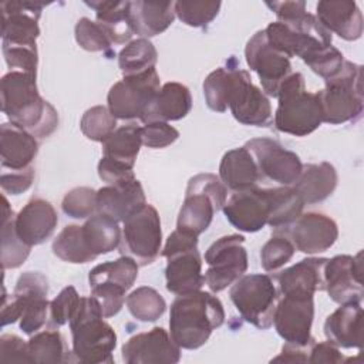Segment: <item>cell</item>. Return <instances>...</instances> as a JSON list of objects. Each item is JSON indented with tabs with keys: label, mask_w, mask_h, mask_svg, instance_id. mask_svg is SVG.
I'll list each match as a JSON object with an SVG mask.
<instances>
[{
	"label": "cell",
	"mask_w": 364,
	"mask_h": 364,
	"mask_svg": "<svg viewBox=\"0 0 364 364\" xmlns=\"http://www.w3.org/2000/svg\"><path fill=\"white\" fill-rule=\"evenodd\" d=\"M0 361L30 363L27 343L16 334H3L0 337Z\"/></svg>",
	"instance_id": "obj_53"
},
{
	"label": "cell",
	"mask_w": 364,
	"mask_h": 364,
	"mask_svg": "<svg viewBox=\"0 0 364 364\" xmlns=\"http://www.w3.org/2000/svg\"><path fill=\"white\" fill-rule=\"evenodd\" d=\"M74 34L78 46L87 51H108L112 46L101 26L88 17H82L77 21Z\"/></svg>",
	"instance_id": "obj_47"
},
{
	"label": "cell",
	"mask_w": 364,
	"mask_h": 364,
	"mask_svg": "<svg viewBox=\"0 0 364 364\" xmlns=\"http://www.w3.org/2000/svg\"><path fill=\"white\" fill-rule=\"evenodd\" d=\"M324 82V90L317 92L323 122L337 125L358 119L364 107L363 67L344 60L341 70Z\"/></svg>",
	"instance_id": "obj_5"
},
{
	"label": "cell",
	"mask_w": 364,
	"mask_h": 364,
	"mask_svg": "<svg viewBox=\"0 0 364 364\" xmlns=\"http://www.w3.org/2000/svg\"><path fill=\"white\" fill-rule=\"evenodd\" d=\"M175 20V1H129V24L134 34L149 38L164 33Z\"/></svg>",
	"instance_id": "obj_28"
},
{
	"label": "cell",
	"mask_w": 364,
	"mask_h": 364,
	"mask_svg": "<svg viewBox=\"0 0 364 364\" xmlns=\"http://www.w3.org/2000/svg\"><path fill=\"white\" fill-rule=\"evenodd\" d=\"M141 136L145 146L158 149L173 144L179 138V131L168 122L154 121L146 122L144 124V127H141Z\"/></svg>",
	"instance_id": "obj_51"
},
{
	"label": "cell",
	"mask_w": 364,
	"mask_h": 364,
	"mask_svg": "<svg viewBox=\"0 0 364 364\" xmlns=\"http://www.w3.org/2000/svg\"><path fill=\"white\" fill-rule=\"evenodd\" d=\"M270 213L267 225L274 230L290 226L301 213L304 202L293 186L267 188Z\"/></svg>",
	"instance_id": "obj_34"
},
{
	"label": "cell",
	"mask_w": 364,
	"mask_h": 364,
	"mask_svg": "<svg viewBox=\"0 0 364 364\" xmlns=\"http://www.w3.org/2000/svg\"><path fill=\"white\" fill-rule=\"evenodd\" d=\"M63 212L74 219H85L97 213V191L78 186L68 191L61 202Z\"/></svg>",
	"instance_id": "obj_46"
},
{
	"label": "cell",
	"mask_w": 364,
	"mask_h": 364,
	"mask_svg": "<svg viewBox=\"0 0 364 364\" xmlns=\"http://www.w3.org/2000/svg\"><path fill=\"white\" fill-rule=\"evenodd\" d=\"M253 156L260 176L282 186H291L303 168L297 154L270 138H253L243 145Z\"/></svg>",
	"instance_id": "obj_16"
},
{
	"label": "cell",
	"mask_w": 364,
	"mask_h": 364,
	"mask_svg": "<svg viewBox=\"0 0 364 364\" xmlns=\"http://www.w3.org/2000/svg\"><path fill=\"white\" fill-rule=\"evenodd\" d=\"M47 3L30 0H4L1 10L3 46L37 47L40 36L38 18Z\"/></svg>",
	"instance_id": "obj_17"
},
{
	"label": "cell",
	"mask_w": 364,
	"mask_h": 364,
	"mask_svg": "<svg viewBox=\"0 0 364 364\" xmlns=\"http://www.w3.org/2000/svg\"><path fill=\"white\" fill-rule=\"evenodd\" d=\"M58 215L54 206L43 199H30L16 215L14 226L18 237L28 246L44 243L57 228Z\"/></svg>",
	"instance_id": "obj_22"
},
{
	"label": "cell",
	"mask_w": 364,
	"mask_h": 364,
	"mask_svg": "<svg viewBox=\"0 0 364 364\" xmlns=\"http://www.w3.org/2000/svg\"><path fill=\"white\" fill-rule=\"evenodd\" d=\"M192 108L191 91L186 85L175 81L165 82L141 117L144 124L154 121H178L185 118Z\"/></svg>",
	"instance_id": "obj_27"
},
{
	"label": "cell",
	"mask_w": 364,
	"mask_h": 364,
	"mask_svg": "<svg viewBox=\"0 0 364 364\" xmlns=\"http://www.w3.org/2000/svg\"><path fill=\"white\" fill-rule=\"evenodd\" d=\"M220 1L179 0L175 1V16L189 27H206L220 10Z\"/></svg>",
	"instance_id": "obj_43"
},
{
	"label": "cell",
	"mask_w": 364,
	"mask_h": 364,
	"mask_svg": "<svg viewBox=\"0 0 364 364\" xmlns=\"http://www.w3.org/2000/svg\"><path fill=\"white\" fill-rule=\"evenodd\" d=\"M158 53L148 38L129 41L118 54V65L124 77L142 74L155 68Z\"/></svg>",
	"instance_id": "obj_37"
},
{
	"label": "cell",
	"mask_w": 364,
	"mask_h": 364,
	"mask_svg": "<svg viewBox=\"0 0 364 364\" xmlns=\"http://www.w3.org/2000/svg\"><path fill=\"white\" fill-rule=\"evenodd\" d=\"M91 296L98 301L101 313L105 318L118 314L125 301L127 290L115 283L102 282L90 286Z\"/></svg>",
	"instance_id": "obj_48"
},
{
	"label": "cell",
	"mask_w": 364,
	"mask_h": 364,
	"mask_svg": "<svg viewBox=\"0 0 364 364\" xmlns=\"http://www.w3.org/2000/svg\"><path fill=\"white\" fill-rule=\"evenodd\" d=\"M146 203L144 188L138 179L121 185H107L97 191V212L124 222Z\"/></svg>",
	"instance_id": "obj_25"
},
{
	"label": "cell",
	"mask_w": 364,
	"mask_h": 364,
	"mask_svg": "<svg viewBox=\"0 0 364 364\" xmlns=\"http://www.w3.org/2000/svg\"><path fill=\"white\" fill-rule=\"evenodd\" d=\"M48 280L40 272H26L16 282L11 296L3 293L1 311L9 320H20L24 334L37 333L50 317Z\"/></svg>",
	"instance_id": "obj_7"
},
{
	"label": "cell",
	"mask_w": 364,
	"mask_h": 364,
	"mask_svg": "<svg viewBox=\"0 0 364 364\" xmlns=\"http://www.w3.org/2000/svg\"><path fill=\"white\" fill-rule=\"evenodd\" d=\"M141 145H142L141 127L135 124H128L117 128L102 142V156L122 162L134 168Z\"/></svg>",
	"instance_id": "obj_35"
},
{
	"label": "cell",
	"mask_w": 364,
	"mask_h": 364,
	"mask_svg": "<svg viewBox=\"0 0 364 364\" xmlns=\"http://www.w3.org/2000/svg\"><path fill=\"white\" fill-rule=\"evenodd\" d=\"M162 245V229L158 210L145 203L124 220L119 252L134 259L139 266L155 262Z\"/></svg>",
	"instance_id": "obj_10"
},
{
	"label": "cell",
	"mask_w": 364,
	"mask_h": 364,
	"mask_svg": "<svg viewBox=\"0 0 364 364\" xmlns=\"http://www.w3.org/2000/svg\"><path fill=\"white\" fill-rule=\"evenodd\" d=\"M166 257L165 279L168 291L181 296L200 290L205 284L202 259L198 250V236L173 230L161 252Z\"/></svg>",
	"instance_id": "obj_8"
},
{
	"label": "cell",
	"mask_w": 364,
	"mask_h": 364,
	"mask_svg": "<svg viewBox=\"0 0 364 364\" xmlns=\"http://www.w3.org/2000/svg\"><path fill=\"white\" fill-rule=\"evenodd\" d=\"M84 3L95 10L97 23L105 31L111 43H129L134 34L129 24V1L94 0Z\"/></svg>",
	"instance_id": "obj_32"
},
{
	"label": "cell",
	"mask_w": 364,
	"mask_h": 364,
	"mask_svg": "<svg viewBox=\"0 0 364 364\" xmlns=\"http://www.w3.org/2000/svg\"><path fill=\"white\" fill-rule=\"evenodd\" d=\"M159 88L161 80L155 68L124 77L108 91V109L117 119H141Z\"/></svg>",
	"instance_id": "obj_12"
},
{
	"label": "cell",
	"mask_w": 364,
	"mask_h": 364,
	"mask_svg": "<svg viewBox=\"0 0 364 364\" xmlns=\"http://www.w3.org/2000/svg\"><path fill=\"white\" fill-rule=\"evenodd\" d=\"M242 235H226L216 239L205 253L208 270L205 283L213 293L232 286L247 270V252Z\"/></svg>",
	"instance_id": "obj_11"
},
{
	"label": "cell",
	"mask_w": 364,
	"mask_h": 364,
	"mask_svg": "<svg viewBox=\"0 0 364 364\" xmlns=\"http://www.w3.org/2000/svg\"><path fill=\"white\" fill-rule=\"evenodd\" d=\"M225 321L222 301L209 291H192L178 296L171 304L169 334L186 350L202 347L212 331Z\"/></svg>",
	"instance_id": "obj_2"
},
{
	"label": "cell",
	"mask_w": 364,
	"mask_h": 364,
	"mask_svg": "<svg viewBox=\"0 0 364 364\" xmlns=\"http://www.w3.org/2000/svg\"><path fill=\"white\" fill-rule=\"evenodd\" d=\"M80 128L88 139L104 142L117 129V118L108 107L95 105L82 114Z\"/></svg>",
	"instance_id": "obj_44"
},
{
	"label": "cell",
	"mask_w": 364,
	"mask_h": 364,
	"mask_svg": "<svg viewBox=\"0 0 364 364\" xmlns=\"http://www.w3.org/2000/svg\"><path fill=\"white\" fill-rule=\"evenodd\" d=\"M316 18L328 31L347 41H355L363 34V14L355 1L323 0L316 6Z\"/></svg>",
	"instance_id": "obj_23"
},
{
	"label": "cell",
	"mask_w": 364,
	"mask_h": 364,
	"mask_svg": "<svg viewBox=\"0 0 364 364\" xmlns=\"http://www.w3.org/2000/svg\"><path fill=\"white\" fill-rule=\"evenodd\" d=\"M327 260L326 257H307L282 270L277 274L280 293H304L314 296L316 291H323Z\"/></svg>",
	"instance_id": "obj_29"
},
{
	"label": "cell",
	"mask_w": 364,
	"mask_h": 364,
	"mask_svg": "<svg viewBox=\"0 0 364 364\" xmlns=\"http://www.w3.org/2000/svg\"><path fill=\"white\" fill-rule=\"evenodd\" d=\"M219 179L228 189L237 192L256 186L260 173L252 154L240 146L223 155L219 165Z\"/></svg>",
	"instance_id": "obj_31"
},
{
	"label": "cell",
	"mask_w": 364,
	"mask_h": 364,
	"mask_svg": "<svg viewBox=\"0 0 364 364\" xmlns=\"http://www.w3.org/2000/svg\"><path fill=\"white\" fill-rule=\"evenodd\" d=\"M284 230L294 247L306 255H316L330 249L337 237V223L327 215L318 212L301 213Z\"/></svg>",
	"instance_id": "obj_21"
},
{
	"label": "cell",
	"mask_w": 364,
	"mask_h": 364,
	"mask_svg": "<svg viewBox=\"0 0 364 364\" xmlns=\"http://www.w3.org/2000/svg\"><path fill=\"white\" fill-rule=\"evenodd\" d=\"M344 60V55L336 47L327 46L304 63L311 68V71L327 80L341 70Z\"/></svg>",
	"instance_id": "obj_50"
},
{
	"label": "cell",
	"mask_w": 364,
	"mask_h": 364,
	"mask_svg": "<svg viewBox=\"0 0 364 364\" xmlns=\"http://www.w3.org/2000/svg\"><path fill=\"white\" fill-rule=\"evenodd\" d=\"M53 253L64 262L81 264L95 257L87 249L80 225H67L53 240Z\"/></svg>",
	"instance_id": "obj_41"
},
{
	"label": "cell",
	"mask_w": 364,
	"mask_h": 364,
	"mask_svg": "<svg viewBox=\"0 0 364 364\" xmlns=\"http://www.w3.org/2000/svg\"><path fill=\"white\" fill-rule=\"evenodd\" d=\"M347 358L340 353L338 347L333 343L321 341V343H313L310 347V354H309V363H330V364H337V363H344Z\"/></svg>",
	"instance_id": "obj_55"
},
{
	"label": "cell",
	"mask_w": 364,
	"mask_h": 364,
	"mask_svg": "<svg viewBox=\"0 0 364 364\" xmlns=\"http://www.w3.org/2000/svg\"><path fill=\"white\" fill-rule=\"evenodd\" d=\"M30 363H64L67 350L64 337L57 330L34 333L27 341Z\"/></svg>",
	"instance_id": "obj_39"
},
{
	"label": "cell",
	"mask_w": 364,
	"mask_h": 364,
	"mask_svg": "<svg viewBox=\"0 0 364 364\" xmlns=\"http://www.w3.org/2000/svg\"><path fill=\"white\" fill-rule=\"evenodd\" d=\"M98 301L81 297L78 309L70 320L73 337V354L77 361L85 364H111L117 346L114 328L104 320Z\"/></svg>",
	"instance_id": "obj_3"
},
{
	"label": "cell",
	"mask_w": 364,
	"mask_h": 364,
	"mask_svg": "<svg viewBox=\"0 0 364 364\" xmlns=\"http://www.w3.org/2000/svg\"><path fill=\"white\" fill-rule=\"evenodd\" d=\"M324 290L338 303L361 301L363 289V252L355 256L337 255L327 260L324 267Z\"/></svg>",
	"instance_id": "obj_18"
},
{
	"label": "cell",
	"mask_w": 364,
	"mask_h": 364,
	"mask_svg": "<svg viewBox=\"0 0 364 364\" xmlns=\"http://www.w3.org/2000/svg\"><path fill=\"white\" fill-rule=\"evenodd\" d=\"M16 215L10 208L7 198L3 195L1 216V266L6 269L20 267L30 255L31 246L26 245L17 235L14 226Z\"/></svg>",
	"instance_id": "obj_36"
},
{
	"label": "cell",
	"mask_w": 364,
	"mask_h": 364,
	"mask_svg": "<svg viewBox=\"0 0 364 364\" xmlns=\"http://www.w3.org/2000/svg\"><path fill=\"white\" fill-rule=\"evenodd\" d=\"M310 347H300L294 346L290 343H286L282 348V353L274 357L272 361L274 363H307L309 361V354H310Z\"/></svg>",
	"instance_id": "obj_57"
},
{
	"label": "cell",
	"mask_w": 364,
	"mask_h": 364,
	"mask_svg": "<svg viewBox=\"0 0 364 364\" xmlns=\"http://www.w3.org/2000/svg\"><path fill=\"white\" fill-rule=\"evenodd\" d=\"M138 266L139 264L134 259L121 256L117 260L105 262L91 269L88 274V283L92 286L97 283L109 282L124 287L128 291L138 277Z\"/></svg>",
	"instance_id": "obj_38"
},
{
	"label": "cell",
	"mask_w": 364,
	"mask_h": 364,
	"mask_svg": "<svg viewBox=\"0 0 364 364\" xmlns=\"http://www.w3.org/2000/svg\"><path fill=\"white\" fill-rule=\"evenodd\" d=\"M245 57L249 68L259 75L263 92L276 98L282 81L291 74L290 58L269 44L264 30H259L249 38Z\"/></svg>",
	"instance_id": "obj_15"
},
{
	"label": "cell",
	"mask_w": 364,
	"mask_h": 364,
	"mask_svg": "<svg viewBox=\"0 0 364 364\" xmlns=\"http://www.w3.org/2000/svg\"><path fill=\"white\" fill-rule=\"evenodd\" d=\"M296 247L284 230L274 235L260 249V264L266 272H276L293 257Z\"/></svg>",
	"instance_id": "obj_42"
},
{
	"label": "cell",
	"mask_w": 364,
	"mask_h": 364,
	"mask_svg": "<svg viewBox=\"0 0 364 364\" xmlns=\"http://www.w3.org/2000/svg\"><path fill=\"white\" fill-rule=\"evenodd\" d=\"M229 223L240 232L255 233L267 225L270 203L267 188H249L233 192L222 208Z\"/></svg>",
	"instance_id": "obj_20"
},
{
	"label": "cell",
	"mask_w": 364,
	"mask_h": 364,
	"mask_svg": "<svg viewBox=\"0 0 364 364\" xmlns=\"http://www.w3.org/2000/svg\"><path fill=\"white\" fill-rule=\"evenodd\" d=\"M80 300L81 297L74 286L64 287L58 296L50 301V320L53 326L61 327L65 323H70L78 309Z\"/></svg>",
	"instance_id": "obj_49"
},
{
	"label": "cell",
	"mask_w": 364,
	"mask_h": 364,
	"mask_svg": "<svg viewBox=\"0 0 364 364\" xmlns=\"http://www.w3.org/2000/svg\"><path fill=\"white\" fill-rule=\"evenodd\" d=\"M121 353L127 364H173L181 360V347L162 327H154L129 337Z\"/></svg>",
	"instance_id": "obj_19"
},
{
	"label": "cell",
	"mask_w": 364,
	"mask_h": 364,
	"mask_svg": "<svg viewBox=\"0 0 364 364\" xmlns=\"http://www.w3.org/2000/svg\"><path fill=\"white\" fill-rule=\"evenodd\" d=\"M34 181V168H27L21 171H7L3 169L0 176L1 189L10 195H20L26 192Z\"/></svg>",
	"instance_id": "obj_54"
},
{
	"label": "cell",
	"mask_w": 364,
	"mask_h": 364,
	"mask_svg": "<svg viewBox=\"0 0 364 364\" xmlns=\"http://www.w3.org/2000/svg\"><path fill=\"white\" fill-rule=\"evenodd\" d=\"M228 107L236 121L243 125L267 127L273 122L267 95L257 88L246 70L230 67V88Z\"/></svg>",
	"instance_id": "obj_13"
},
{
	"label": "cell",
	"mask_w": 364,
	"mask_h": 364,
	"mask_svg": "<svg viewBox=\"0 0 364 364\" xmlns=\"http://www.w3.org/2000/svg\"><path fill=\"white\" fill-rule=\"evenodd\" d=\"M314 318L313 294L287 293L277 300L273 324L277 334L290 344L309 347L314 343L311 324Z\"/></svg>",
	"instance_id": "obj_14"
},
{
	"label": "cell",
	"mask_w": 364,
	"mask_h": 364,
	"mask_svg": "<svg viewBox=\"0 0 364 364\" xmlns=\"http://www.w3.org/2000/svg\"><path fill=\"white\" fill-rule=\"evenodd\" d=\"M337 181V171L330 162L306 164L291 186L301 196L304 205H313L327 199L334 192Z\"/></svg>",
	"instance_id": "obj_30"
},
{
	"label": "cell",
	"mask_w": 364,
	"mask_h": 364,
	"mask_svg": "<svg viewBox=\"0 0 364 364\" xmlns=\"http://www.w3.org/2000/svg\"><path fill=\"white\" fill-rule=\"evenodd\" d=\"M81 235L90 253L97 257L117 249L121 243L122 232L117 220L97 212L81 225Z\"/></svg>",
	"instance_id": "obj_33"
},
{
	"label": "cell",
	"mask_w": 364,
	"mask_h": 364,
	"mask_svg": "<svg viewBox=\"0 0 364 364\" xmlns=\"http://www.w3.org/2000/svg\"><path fill=\"white\" fill-rule=\"evenodd\" d=\"M230 88V65L213 70L203 81V95L206 105L216 112L228 109Z\"/></svg>",
	"instance_id": "obj_45"
},
{
	"label": "cell",
	"mask_w": 364,
	"mask_h": 364,
	"mask_svg": "<svg viewBox=\"0 0 364 364\" xmlns=\"http://www.w3.org/2000/svg\"><path fill=\"white\" fill-rule=\"evenodd\" d=\"M226 196V186L216 175L198 173L192 176L178 213L176 229L199 236L210 226L215 213L223 208Z\"/></svg>",
	"instance_id": "obj_6"
},
{
	"label": "cell",
	"mask_w": 364,
	"mask_h": 364,
	"mask_svg": "<svg viewBox=\"0 0 364 364\" xmlns=\"http://www.w3.org/2000/svg\"><path fill=\"white\" fill-rule=\"evenodd\" d=\"M327 340L343 348L363 347V307L361 301H347L327 316L324 321Z\"/></svg>",
	"instance_id": "obj_26"
},
{
	"label": "cell",
	"mask_w": 364,
	"mask_h": 364,
	"mask_svg": "<svg viewBox=\"0 0 364 364\" xmlns=\"http://www.w3.org/2000/svg\"><path fill=\"white\" fill-rule=\"evenodd\" d=\"M229 296L245 321L260 330L273 324L279 296L269 274H243L232 284Z\"/></svg>",
	"instance_id": "obj_9"
},
{
	"label": "cell",
	"mask_w": 364,
	"mask_h": 364,
	"mask_svg": "<svg viewBox=\"0 0 364 364\" xmlns=\"http://www.w3.org/2000/svg\"><path fill=\"white\" fill-rule=\"evenodd\" d=\"M266 6L272 9L277 17V21H287L306 13V3L300 0L290 1H267Z\"/></svg>",
	"instance_id": "obj_56"
},
{
	"label": "cell",
	"mask_w": 364,
	"mask_h": 364,
	"mask_svg": "<svg viewBox=\"0 0 364 364\" xmlns=\"http://www.w3.org/2000/svg\"><path fill=\"white\" fill-rule=\"evenodd\" d=\"M97 169H98V176L108 185H121V183H127L136 179L134 175L132 166L109 159L107 156L101 158Z\"/></svg>",
	"instance_id": "obj_52"
},
{
	"label": "cell",
	"mask_w": 364,
	"mask_h": 364,
	"mask_svg": "<svg viewBox=\"0 0 364 364\" xmlns=\"http://www.w3.org/2000/svg\"><path fill=\"white\" fill-rule=\"evenodd\" d=\"M125 303L131 316L144 323L156 321L166 310L164 297L149 286H141L132 290L127 296Z\"/></svg>",
	"instance_id": "obj_40"
},
{
	"label": "cell",
	"mask_w": 364,
	"mask_h": 364,
	"mask_svg": "<svg viewBox=\"0 0 364 364\" xmlns=\"http://www.w3.org/2000/svg\"><path fill=\"white\" fill-rule=\"evenodd\" d=\"M38 152V142L28 131L4 122L0 127V162L1 169L21 171L33 166Z\"/></svg>",
	"instance_id": "obj_24"
},
{
	"label": "cell",
	"mask_w": 364,
	"mask_h": 364,
	"mask_svg": "<svg viewBox=\"0 0 364 364\" xmlns=\"http://www.w3.org/2000/svg\"><path fill=\"white\" fill-rule=\"evenodd\" d=\"M36 77L23 71L4 74L0 81L1 111L36 138H47L58 127V112L40 95Z\"/></svg>",
	"instance_id": "obj_1"
},
{
	"label": "cell",
	"mask_w": 364,
	"mask_h": 364,
	"mask_svg": "<svg viewBox=\"0 0 364 364\" xmlns=\"http://www.w3.org/2000/svg\"><path fill=\"white\" fill-rule=\"evenodd\" d=\"M279 104L274 112L277 131L294 136L314 132L323 122V112L317 92H307L304 77L300 73L289 74L280 84Z\"/></svg>",
	"instance_id": "obj_4"
}]
</instances>
